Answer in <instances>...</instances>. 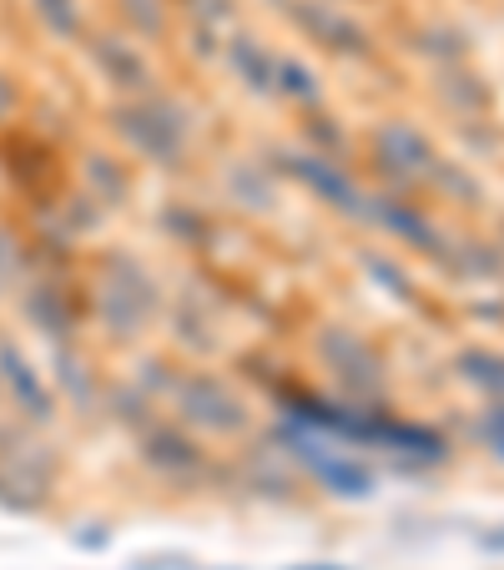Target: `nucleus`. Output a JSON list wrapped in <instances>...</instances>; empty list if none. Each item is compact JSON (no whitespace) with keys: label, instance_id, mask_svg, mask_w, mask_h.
<instances>
[{"label":"nucleus","instance_id":"nucleus-2","mask_svg":"<svg viewBox=\"0 0 504 570\" xmlns=\"http://www.w3.org/2000/svg\"><path fill=\"white\" fill-rule=\"evenodd\" d=\"M131 570H192V560L187 556H141Z\"/></svg>","mask_w":504,"mask_h":570},{"label":"nucleus","instance_id":"nucleus-1","mask_svg":"<svg viewBox=\"0 0 504 570\" xmlns=\"http://www.w3.org/2000/svg\"><path fill=\"white\" fill-rule=\"evenodd\" d=\"M464 374L480 389H490L494 399H504V358L500 354H464Z\"/></svg>","mask_w":504,"mask_h":570},{"label":"nucleus","instance_id":"nucleus-4","mask_svg":"<svg viewBox=\"0 0 504 570\" xmlns=\"http://www.w3.org/2000/svg\"><path fill=\"white\" fill-rule=\"evenodd\" d=\"M288 570H348V566H288Z\"/></svg>","mask_w":504,"mask_h":570},{"label":"nucleus","instance_id":"nucleus-3","mask_svg":"<svg viewBox=\"0 0 504 570\" xmlns=\"http://www.w3.org/2000/svg\"><path fill=\"white\" fill-rule=\"evenodd\" d=\"M484 550H494V556H504V530H490V535H480Z\"/></svg>","mask_w":504,"mask_h":570}]
</instances>
